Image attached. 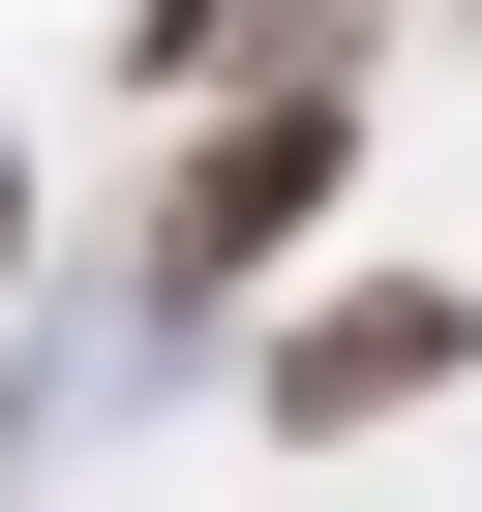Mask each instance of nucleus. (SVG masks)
<instances>
[{
	"mask_svg": "<svg viewBox=\"0 0 482 512\" xmlns=\"http://www.w3.org/2000/svg\"><path fill=\"white\" fill-rule=\"evenodd\" d=\"M332 151H362V91H332V31H302L272 91H241V121L181 151V211H151V302H241V272H272V241L332 211Z\"/></svg>",
	"mask_w": 482,
	"mask_h": 512,
	"instance_id": "obj_1",
	"label": "nucleus"
},
{
	"mask_svg": "<svg viewBox=\"0 0 482 512\" xmlns=\"http://www.w3.org/2000/svg\"><path fill=\"white\" fill-rule=\"evenodd\" d=\"M452 362H482V302H452V272H362V302L272 332V422H422Z\"/></svg>",
	"mask_w": 482,
	"mask_h": 512,
	"instance_id": "obj_2",
	"label": "nucleus"
}]
</instances>
